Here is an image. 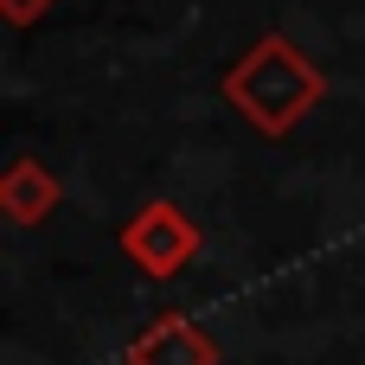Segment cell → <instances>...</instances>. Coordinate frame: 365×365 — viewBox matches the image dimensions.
Listing matches in <instances>:
<instances>
[{"label": "cell", "instance_id": "cell-1", "mask_svg": "<svg viewBox=\"0 0 365 365\" xmlns=\"http://www.w3.org/2000/svg\"><path fill=\"white\" fill-rule=\"evenodd\" d=\"M225 103L269 141H282L289 128H302L321 103H327V71L289 38V32H257L218 77Z\"/></svg>", "mask_w": 365, "mask_h": 365}, {"label": "cell", "instance_id": "cell-2", "mask_svg": "<svg viewBox=\"0 0 365 365\" xmlns=\"http://www.w3.org/2000/svg\"><path fill=\"white\" fill-rule=\"evenodd\" d=\"M115 244H122V257H128L141 276L173 282V276L192 269V257H199L205 237H199V225H192L186 205H173V199H148V205L115 231Z\"/></svg>", "mask_w": 365, "mask_h": 365}, {"label": "cell", "instance_id": "cell-3", "mask_svg": "<svg viewBox=\"0 0 365 365\" xmlns=\"http://www.w3.org/2000/svg\"><path fill=\"white\" fill-rule=\"evenodd\" d=\"M58 205H64V186H58V173H51L38 154L6 160V173H0V212H6V225L32 231V225H45Z\"/></svg>", "mask_w": 365, "mask_h": 365}, {"label": "cell", "instance_id": "cell-4", "mask_svg": "<svg viewBox=\"0 0 365 365\" xmlns=\"http://www.w3.org/2000/svg\"><path fill=\"white\" fill-rule=\"evenodd\" d=\"M128 365H218V340L192 314H160L154 327L135 334Z\"/></svg>", "mask_w": 365, "mask_h": 365}, {"label": "cell", "instance_id": "cell-5", "mask_svg": "<svg viewBox=\"0 0 365 365\" xmlns=\"http://www.w3.org/2000/svg\"><path fill=\"white\" fill-rule=\"evenodd\" d=\"M45 6H51V0H0V19H6V26H32Z\"/></svg>", "mask_w": 365, "mask_h": 365}]
</instances>
